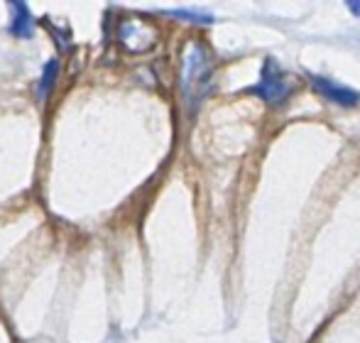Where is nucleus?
<instances>
[{"instance_id": "1", "label": "nucleus", "mask_w": 360, "mask_h": 343, "mask_svg": "<svg viewBox=\"0 0 360 343\" xmlns=\"http://www.w3.org/2000/svg\"><path fill=\"white\" fill-rule=\"evenodd\" d=\"M211 82V59L204 44L194 42L189 44L184 54V74H181V89L186 98H199L204 96L206 86Z\"/></svg>"}, {"instance_id": "2", "label": "nucleus", "mask_w": 360, "mask_h": 343, "mask_svg": "<svg viewBox=\"0 0 360 343\" xmlns=\"http://www.w3.org/2000/svg\"><path fill=\"white\" fill-rule=\"evenodd\" d=\"M292 89H294L292 77H287L285 69H282L275 59H267V62L262 64L260 84L255 86V93L260 96V98H265L267 103L277 105V103H282V101H287Z\"/></svg>"}, {"instance_id": "3", "label": "nucleus", "mask_w": 360, "mask_h": 343, "mask_svg": "<svg viewBox=\"0 0 360 343\" xmlns=\"http://www.w3.org/2000/svg\"><path fill=\"white\" fill-rule=\"evenodd\" d=\"M311 84H314V89H316L319 93L323 96V98L331 101V103H336V105L351 108V105L360 103V93H358V91H353V89H348V86H341V84L331 82V79H323V77H316V74H311Z\"/></svg>"}, {"instance_id": "4", "label": "nucleus", "mask_w": 360, "mask_h": 343, "mask_svg": "<svg viewBox=\"0 0 360 343\" xmlns=\"http://www.w3.org/2000/svg\"><path fill=\"white\" fill-rule=\"evenodd\" d=\"M120 39L125 42V47L135 49V52H143V49H150L155 44V32H152L147 25L143 22H125L123 30H120Z\"/></svg>"}, {"instance_id": "5", "label": "nucleus", "mask_w": 360, "mask_h": 343, "mask_svg": "<svg viewBox=\"0 0 360 343\" xmlns=\"http://www.w3.org/2000/svg\"><path fill=\"white\" fill-rule=\"evenodd\" d=\"M34 22H32V15H30L27 5L25 3H13V25H10V32L15 37H27L32 32Z\"/></svg>"}, {"instance_id": "6", "label": "nucleus", "mask_w": 360, "mask_h": 343, "mask_svg": "<svg viewBox=\"0 0 360 343\" xmlns=\"http://www.w3.org/2000/svg\"><path fill=\"white\" fill-rule=\"evenodd\" d=\"M57 72H59V62L57 59H49V64L44 67L42 74V84H39V96H47V91L52 89L54 79H57Z\"/></svg>"}, {"instance_id": "7", "label": "nucleus", "mask_w": 360, "mask_h": 343, "mask_svg": "<svg viewBox=\"0 0 360 343\" xmlns=\"http://www.w3.org/2000/svg\"><path fill=\"white\" fill-rule=\"evenodd\" d=\"M169 15L181 18V20H194V22H211V20H214L209 13H199V10H172Z\"/></svg>"}, {"instance_id": "8", "label": "nucleus", "mask_w": 360, "mask_h": 343, "mask_svg": "<svg viewBox=\"0 0 360 343\" xmlns=\"http://www.w3.org/2000/svg\"><path fill=\"white\" fill-rule=\"evenodd\" d=\"M348 10L360 18V0H351V3H348Z\"/></svg>"}]
</instances>
